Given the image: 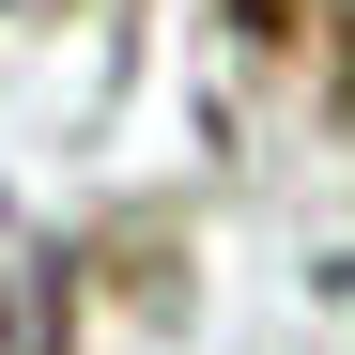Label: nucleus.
<instances>
[{
    "label": "nucleus",
    "mask_w": 355,
    "mask_h": 355,
    "mask_svg": "<svg viewBox=\"0 0 355 355\" xmlns=\"http://www.w3.org/2000/svg\"><path fill=\"white\" fill-rule=\"evenodd\" d=\"M0 355H46V263H0Z\"/></svg>",
    "instance_id": "nucleus-1"
}]
</instances>
